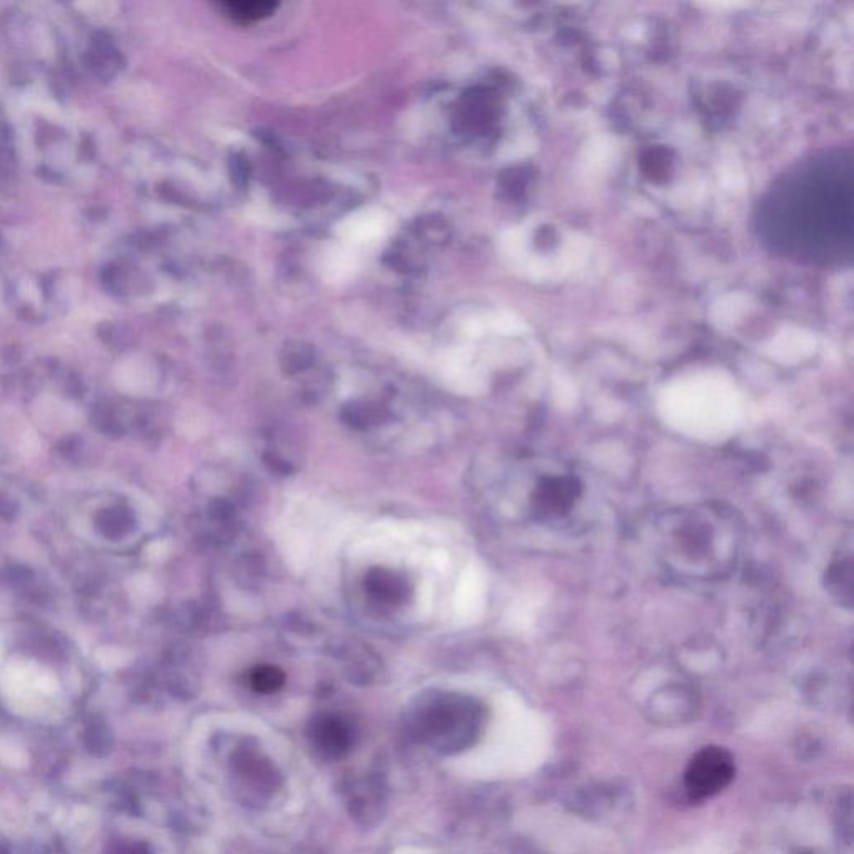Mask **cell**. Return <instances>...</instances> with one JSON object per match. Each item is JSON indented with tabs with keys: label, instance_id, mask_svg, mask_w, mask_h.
I'll use <instances>...</instances> for the list:
<instances>
[{
	"label": "cell",
	"instance_id": "cell-8",
	"mask_svg": "<svg viewBox=\"0 0 854 854\" xmlns=\"http://www.w3.org/2000/svg\"><path fill=\"white\" fill-rule=\"evenodd\" d=\"M366 588L372 598L382 603H401L407 596L406 581L387 569H372L366 579Z\"/></svg>",
	"mask_w": 854,
	"mask_h": 854
},
{
	"label": "cell",
	"instance_id": "cell-2",
	"mask_svg": "<svg viewBox=\"0 0 854 854\" xmlns=\"http://www.w3.org/2000/svg\"><path fill=\"white\" fill-rule=\"evenodd\" d=\"M483 709L473 699L446 696L429 703L417 714L422 738L434 748L459 751L468 748L478 736Z\"/></svg>",
	"mask_w": 854,
	"mask_h": 854
},
{
	"label": "cell",
	"instance_id": "cell-5",
	"mask_svg": "<svg viewBox=\"0 0 854 854\" xmlns=\"http://www.w3.org/2000/svg\"><path fill=\"white\" fill-rule=\"evenodd\" d=\"M312 746L324 756V758H342L349 751L352 744L351 731L342 719L334 716H319L312 719L309 728Z\"/></svg>",
	"mask_w": 854,
	"mask_h": 854
},
{
	"label": "cell",
	"instance_id": "cell-4",
	"mask_svg": "<svg viewBox=\"0 0 854 854\" xmlns=\"http://www.w3.org/2000/svg\"><path fill=\"white\" fill-rule=\"evenodd\" d=\"M734 759L721 746H704L689 761L684 786L691 801H704L723 791L733 781Z\"/></svg>",
	"mask_w": 854,
	"mask_h": 854
},
{
	"label": "cell",
	"instance_id": "cell-9",
	"mask_svg": "<svg viewBox=\"0 0 854 854\" xmlns=\"http://www.w3.org/2000/svg\"><path fill=\"white\" fill-rule=\"evenodd\" d=\"M224 7L232 19L239 22H254L271 16L272 12L276 11L277 4L276 2H259V0H252V2L242 0V2H227Z\"/></svg>",
	"mask_w": 854,
	"mask_h": 854
},
{
	"label": "cell",
	"instance_id": "cell-10",
	"mask_svg": "<svg viewBox=\"0 0 854 854\" xmlns=\"http://www.w3.org/2000/svg\"><path fill=\"white\" fill-rule=\"evenodd\" d=\"M284 673L274 666H259L251 673V686L257 693H274L284 684Z\"/></svg>",
	"mask_w": 854,
	"mask_h": 854
},
{
	"label": "cell",
	"instance_id": "cell-3",
	"mask_svg": "<svg viewBox=\"0 0 854 854\" xmlns=\"http://www.w3.org/2000/svg\"><path fill=\"white\" fill-rule=\"evenodd\" d=\"M583 498V484L576 474L551 471L539 476L531 494V509L539 521L556 523L569 518Z\"/></svg>",
	"mask_w": 854,
	"mask_h": 854
},
{
	"label": "cell",
	"instance_id": "cell-12",
	"mask_svg": "<svg viewBox=\"0 0 854 854\" xmlns=\"http://www.w3.org/2000/svg\"><path fill=\"white\" fill-rule=\"evenodd\" d=\"M2 653H4V648H2V638H0V659H2Z\"/></svg>",
	"mask_w": 854,
	"mask_h": 854
},
{
	"label": "cell",
	"instance_id": "cell-7",
	"mask_svg": "<svg viewBox=\"0 0 854 854\" xmlns=\"http://www.w3.org/2000/svg\"><path fill=\"white\" fill-rule=\"evenodd\" d=\"M853 553L848 549L839 554L829 563L824 574V586L831 598L836 599L841 606H853Z\"/></svg>",
	"mask_w": 854,
	"mask_h": 854
},
{
	"label": "cell",
	"instance_id": "cell-1",
	"mask_svg": "<svg viewBox=\"0 0 854 854\" xmlns=\"http://www.w3.org/2000/svg\"><path fill=\"white\" fill-rule=\"evenodd\" d=\"M744 529L733 509L698 503L666 509L648 529L654 566L679 584H711L728 579L738 566Z\"/></svg>",
	"mask_w": 854,
	"mask_h": 854
},
{
	"label": "cell",
	"instance_id": "cell-6",
	"mask_svg": "<svg viewBox=\"0 0 854 854\" xmlns=\"http://www.w3.org/2000/svg\"><path fill=\"white\" fill-rule=\"evenodd\" d=\"M236 771L246 783L252 784L261 793H272L279 786V773L267 759L252 749H239L236 753Z\"/></svg>",
	"mask_w": 854,
	"mask_h": 854
},
{
	"label": "cell",
	"instance_id": "cell-11",
	"mask_svg": "<svg viewBox=\"0 0 854 854\" xmlns=\"http://www.w3.org/2000/svg\"><path fill=\"white\" fill-rule=\"evenodd\" d=\"M96 656L102 668L106 669H114L117 666H121L122 659H124V653L114 648V646H106V648L99 649Z\"/></svg>",
	"mask_w": 854,
	"mask_h": 854
}]
</instances>
